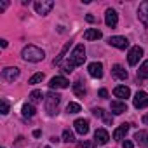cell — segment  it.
I'll list each match as a JSON object with an SVG mask.
<instances>
[{"label":"cell","instance_id":"obj_1","mask_svg":"<svg viewBox=\"0 0 148 148\" xmlns=\"http://www.w3.org/2000/svg\"><path fill=\"white\" fill-rule=\"evenodd\" d=\"M84 61H86V49H84L82 44H79V45H75L73 52L70 54V59H68V63L63 66V71L70 73V71H73V68H75V66H82Z\"/></svg>","mask_w":148,"mask_h":148},{"label":"cell","instance_id":"obj_2","mask_svg":"<svg viewBox=\"0 0 148 148\" xmlns=\"http://www.w3.org/2000/svg\"><path fill=\"white\" fill-rule=\"evenodd\" d=\"M21 56H23V59H26V61L38 63V61H42V59L45 58V52H44L40 47H37V45H26V47L23 49Z\"/></svg>","mask_w":148,"mask_h":148},{"label":"cell","instance_id":"obj_3","mask_svg":"<svg viewBox=\"0 0 148 148\" xmlns=\"http://www.w3.org/2000/svg\"><path fill=\"white\" fill-rule=\"evenodd\" d=\"M59 101H61V96L58 92H49L45 96V110H47L49 115H54L56 113V108H58Z\"/></svg>","mask_w":148,"mask_h":148},{"label":"cell","instance_id":"obj_4","mask_svg":"<svg viewBox=\"0 0 148 148\" xmlns=\"http://www.w3.org/2000/svg\"><path fill=\"white\" fill-rule=\"evenodd\" d=\"M54 7L52 0H37L35 2V11L38 14H49V11Z\"/></svg>","mask_w":148,"mask_h":148},{"label":"cell","instance_id":"obj_5","mask_svg":"<svg viewBox=\"0 0 148 148\" xmlns=\"http://www.w3.org/2000/svg\"><path fill=\"white\" fill-rule=\"evenodd\" d=\"M18 77H19V70H18V68L9 66V68L2 70V79H4L5 82H14Z\"/></svg>","mask_w":148,"mask_h":148},{"label":"cell","instance_id":"obj_6","mask_svg":"<svg viewBox=\"0 0 148 148\" xmlns=\"http://www.w3.org/2000/svg\"><path fill=\"white\" fill-rule=\"evenodd\" d=\"M143 56V49L139 47V45H136V47H132L131 51H129V56H127V61H129V64L131 66H134L138 61H139V58Z\"/></svg>","mask_w":148,"mask_h":148},{"label":"cell","instance_id":"obj_7","mask_svg":"<svg viewBox=\"0 0 148 148\" xmlns=\"http://www.w3.org/2000/svg\"><path fill=\"white\" fill-rule=\"evenodd\" d=\"M138 18H139V21L145 25V28L148 30V0L139 5V9H138Z\"/></svg>","mask_w":148,"mask_h":148},{"label":"cell","instance_id":"obj_8","mask_svg":"<svg viewBox=\"0 0 148 148\" xmlns=\"http://www.w3.org/2000/svg\"><path fill=\"white\" fill-rule=\"evenodd\" d=\"M68 86H70V82L64 77H52L51 82H49V87L51 89H66Z\"/></svg>","mask_w":148,"mask_h":148},{"label":"cell","instance_id":"obj_9","mask_svg":"<svg viewBox=\"0 0 148 148\" xmlns=\"http://www.w3.org/2000/svg\"><path fill=\"white\" fill-rule=\"evenodd\" d=\"M132 103H134V106L139 108V110H141V108H146V106H148V94L143 92V91H139V92L134 96V101H132Z\"/></svg>","mask_w":148,"mask_h":148},{"label":"cell","instance_id":"obj_10","mask_svg":"<svg viewBox=\"0 0 148 148\" xmlns=\"http://www.w3.org/2000/svg\"><path fill=\"white\" fill-rule=\"evenodd\" d=\"M87 70H89V75H91L92 79H101V77H103V64H101V63H96V61H94V63L89 64Z\"/></svg>","mask_w":148,"mask_h":148},{"label":"cell","instance_id":"obj_11","mask_svg":"<svg viewBox=\"0 0 148 148\" xmlns=\"http://www.w3.org/2000/svg\"><path fill=\"white\" fill-rule=\"evenodd\" d=\"M105 23H106V26L115 28V26H117V23H119V14H117L113 9H108V11H106V14H105Z\"/></svg>","mask_w":148,"mask_h":148},{"label":"cell","instance_id":"obj_12","mask_svg":"<svg viewBox=\"0 0 148 148\" xmlns=\"http://www.w3.org/2000/svg\"><path fill=\"white\" fill-rule=\"evenodd\" d=\"M108 42H110V45H113L117 49H127L129 47V40L125 37H110Z\"/></svg>","mask_w":148,"mask_h":148},{"label":"cell","instance_id":"obj_13","mask_svg":"<svg viewBox=\"0 0 148 148\" xmlns=\"http://www.w3.org/2000/svg\"><path fill=\"white\" fill-rule=\"evenodd\" d=\"M73 125H75V131L82 136L89 132V120H86V119H77L73 122Z\"/></svg>","mask_w":148,"mask_h":148},{"label":"cell","instance_id":"obj_14","mask_svg":"<svg viewBox=\"0 0 148 148\" xmlns=\"http://www.w3.org/2000/svg\"><path fill=\"white\" fill-rule=\"evenodd\" d=\"M112 75H113L115 79H119V80H125V79L129 77V73H127V70H125L124 66L115 64V66L112 68Z\"/></svg>","mask_w":148,"mask_h":148},{"label":"cell","instance_id":"obj_15","mask_svg":"<svg viewBox=\"0 0 148 148\" xmlns=\"http://www.w3.org/2000/svg\"><path fill=\"white\" fill-rule=\"evenodd\" d=\"M110 141V136L105 129H96L94 132V143H99V145H106Z\"/></svg>","mask_w":148,"mask_h":148},{"label":"cell","instance_id":"obj_16","mask_svg":"<svg viewBox=\"0 0 148 148\" xmlns=\"http://www.w3.org/2000/svg\"><path fill=\"white\" fill-rule=\"evenodd\" d=\"M103 37V33L98 30V28H89V30H86V33H84V38L86 40H99Z\"/></svg>","mask_w":148,"mask_h":148},{"label":"cell","instance_id":"obj_17","mask_svg":"<svg viewBox=\"0 0 148 148\" xmlns=\"http://www.w3.org/2000/svg\"><path fill=\"white\" fill-rule=\"evenodd\" d=\"M110 108H112V112H113L115 115H120V113L127 112V105H125L124 101H112Z\"/></svg>","mask_w":148,"mask_h":148},{"label":"cell","instance_id":"obj_18","mask_svg":"<svg viewBox=\"0 0 148 148\" xmlns=\"http://www.w3.org/2000/svg\"><path fill=\"white\" fill-rule=\"evenodd\" d=\"M113 94H115L117 98H120V99H125V98L131 96V91H129V87H125V86H117V87L113 89Z\"/></svg>","mask_w":148,"mask_h":148},{"label":"cell","instance_id":"obj_19","mask_svg":"<svg viewBox=\"0 0 148 148\" xmlns=\"http://www.w3.org/2000/svg\"><path fill=\"white\" fill-rule=\"evenodd\" d=\"M134 139H136L141 146L148 148V131H138V132L134 134Z\"/></svg>","mask_w":148,"mask_h":148},{"label":"cell","instance_id":"obj_20","mask_svg":"<svg viewBox=\"0 0 148 148\" xmlns=\"http://www.w3.org/2000/svg\"><path fill=\"white\" fill-rule=\"evenodd\" d=\"M92 113L96 115V117H101L108 125H112L113 124V119H112V115H106L105 113V110H101V108H92Z\"/></svg>","mask_w":148,"mask_h":148},{"label":"cell","instance_id":"obj_21","mask_svg":"<svg viewBox=\"0 0 148 148\" xmlns=\"http://www.w3.org/2000/svg\"><path fill=\"white\" fill-rule=\"evenodd\" d=\"M129 127H131V124H122L115 132H113V139H122L125 134H127V131H129Z\"/></svg>","mask_w":148,"mask_h":148},{"label":"cell","instance_id":"obj_22","mask_svg":"<svg viewBox=\"0 0 148 148\" xmlns=\"http://www.w3.org/2000/svg\"><path fill=\"white\" fill-rule=\"evenodd\" d=\"M21 113H23V117H28V119H32V117L35 115V106H33V105H23V108H21Z\"/></svg>","mask_w":148,"mask_h":148},{"label":"cell","instance_id":"obj_23","mask_svg":"<svg viewBox=\"0 0 148 148\" xmlns=\"http://www.w3.org/2000/svg\"><path fill=\"white\" fill-rule=\"evenodd\" d=\"M73 92H75L79 98H84L87 91H86V87H82V84H80V82H75V84H73Z\"/></svg>","mask_w":148,"mask_h":148},{"label":"cell","instance_id":"obj_24","mask_svg":"<svg viewBox=\"0 0 148 148\" xmlns=\"http://www.w3.org/2000/svg\"><path fill=\"white\" fill-rule=\"evenodd\" d=\"M30 99H32V103H40V101L45 99V98H44V92H42V91H32Z\"/></svg>","mask_w":148,"mask_h":148},{"label":"cell","instance_id":"obj_25","mask_svg":"<svg viewBox=\"0 0 148 148\" xmlns=\"http://www.w3.org/2000/svg\"><path fill=\"white\" fill-rule=\"evenodd\" d=\"M138 77H139V79H148V61H145V63L139 66V70H138Z\"/></svg>","mask_w":148,"mask_h":148},{"label":"cell","instance_id":"obj_26","mask_svg":"<svg viewBox=\"0 0 148 148\" xmlns=\"http://www.w3.org/2000/svg\"><path fill=\"white\" fill-rule=\"evenodd\" d=\"M68 49H70V44H66L63 49H61V52H59V56L58 58H54V64H61V61H63V58L66 56V52H68Z\"/></svg>","mask_w":148,"mask_h":148},{"label":"cell","instance_id":"obj_27","mask_svg":"<svg viewBox=\"0 0 148 148\" xmlns=\"http://www.w3.org/2000/svg\"><path fill=\"white\" fill-rule=\"evenodd\" d=\"M66 112H68V113H79V112H80V105H79V103H68Z\"/></svg>","mask_w":148,"mask_h":148},{"label":"cell","instance_id":"obj_28","mask_svg":"<svg viewBox=\"0 0 148 148\" xmlns=\"http://www.w3.org/2000/svg\"><path fill=\"white\" fill-rule=\"evenodd\" d=\"M42 80H44V73H35V75L30 77L28 84H38V82H42Z\"/></svg>","mask_w":148,"mask_h":148},{"label":"cell","instance_id":"obj_29","mask_svg":"<svg viewBox=\"0 0 148 148\" xmlns=\"http://www.w3.org/2000/svg\"><path fill=\"white\" fill-rule=\"evenodd\" d=\"M73 139H75V138H73V132L68 131V129H64V131H63V141H66V143H73Z\"/></svg>","mask_w":148,"mask_h":148},{"label":"cell","instance_id":"obj_30","mask_svg":"<svg viewBox=\"0 0 148 148\" xmlns=\"http://www.w3.org/2000/svg\"><path fill=\"white\" fill-rule=\"evenodd\" d=\"M0 105H2V113L7 115V113H9V103H7L5 99H2V101H0Z\"/></svg>","mask_w":148,"mask_h":148},{"label":"cell","instance_id":"obj_31","mask_svg":"<svg viewBox=\"0 0 148 148\" xmlns=\"http://www.w3.org/2000/svg\"><path fill=\"white\" fill-rule=\"evenodd\" d=\"M79 146H80V148H92L94 143H92V141H82V143H79Z\"/></svg>","mask_w":148,"mask_h":148},{"label":"cell","instance_id":"obj_32","mask_svg":"<svg viewBox=\"0 0 148 148\" xmlns=\"http://www.w3.org/2000/svg\"><path fill=\"white\" fill-rule=\"evenodd\" d=\"M122 146L124 148H134V143L132 141H122Z\"/></svg>","mask_w":148,"mask_h":148},{"label":"cell","instance_id":"obj_33","mask_svg":"<svg viewBox=\"0 0 148 148\" xmlns=\"http://www.w3.org/2000/svg\"><path fill=\"white\" fill-rule=\"evenodd\" d=\"M98 94H99V98H108V91L106 89H99Z\"/></svg>","mask_w":148,"mask_h":148},{"label":"cell","instance_id":"obj_34","mask_svg":"<svg viewBox=\"0 0 148 148\" xmlns=\"http://www.w3.org/2000/svg\"><path fill=\"white\" fill-rule=\"evenodd\" d=\"M86 19H87L89 23H94V21H96V19H94V16H91V14H87V16H86Z\"/></svg>","mask_w":148,"mask_h":148},{"label":"cell","instance_id":"obj_35","mask_svg":"<svg viewBox=\"0 0 148 148\" xmlns=\"http://www.w3.org/2000/svg\"><path fill=\"white\" fill-rule=\"evenodd\" d=\"M141 122H143V124H146V125H148V113H146V115H143V119H141Z\"/></svg>","mask_w":148,"mask_h":148},{"label":"cell","instance_id":"obj_36","mask_svg":"<svg viewBox=\"0 0 148 148\" xmlns=\"http://www.w3.org/2000/svg\"><path fill=\"white\" fill-rule=\"evenodd\" d=\"M7 5H9V4H7V2H0V11H4V9H5V7H7Z\"/></svg>","mask_w":148,"mask_h":148},{"label":"cell","instance_id":"obj_37","mask_svg":"<svg viewBox=\"0 0 148 148\" xmlns=\"http://www.w3.org/2000/svg\"><path fill=\"white\" fill-rule=\"evenodd\" d=\"M40 134H42V132H40L38 129H37V131H33V136H35V138H40Z\"/></svg>","mask_w":148,"mask_h":148},{"label":"cell","instance_id":"obj_38","mask_svg":"<svg viewBox=\"0 0 148 148\" xmlns=\"http://www.w3.org/2000/svg\"><path fill=\"white\" fill-rule=\"evenodd\" d=\"M0 45H2V47L5 49V47H7V40H0Z\"/></svg>","mask_w":148,"mask_h":148},{"label":"cell","instance_id":"obj_39","mask_svg":"<svg viewBox=\"0 0 148 148\" xmlns=\"http://www.w3.org/2000/svg\"><path fill=\"white\" fill-rule=\"evenodd\" d=\"M45 148H51V146H45Z\"/></svg>","mask_w":148,"mask_h":148}]
</instances>
